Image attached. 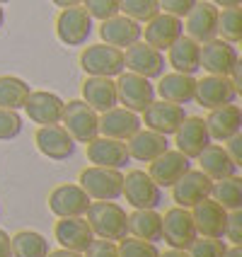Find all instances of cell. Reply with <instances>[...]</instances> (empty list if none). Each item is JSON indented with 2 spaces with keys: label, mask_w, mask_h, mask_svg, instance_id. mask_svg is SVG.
<instances>
[{
  "label": "cell",
  "mask_w": 242,
  "mask_h": 257,
  "mask_svg": "<svg viewBox=\"0 0 242 257\" xmlns=\"http://www.w3.org/2000/svg\"><path fill=\"white\" fill-rule=\"evenodd\" d=\"M215 8H237L242 0H211Z\"/></svg>",
  "instance_id": "c3c4849f"
},
{
  "label": "cell",
  "mask_w": 242,
  "mask_h": 257,
  "mask_svg": "<svg viewBox=\"0 0 242 257\" xmlns=\"http://www.w3.org/2000/svg\"><path fill=\"white\" fill-rule=\"evenodd\" d=\"M199 238L194 218L189 214V209L174 206L167 209L162 216V240L174 247V250H189V245Z\"/></svg>",
  "instance_id": "ba28073f"
},
{
  "label": "cell",
  "mask_w": 242,
  "mask_h": 257,
  "mask_svg": "<svg viewBox=\"0 0 242 257\" xmlns=\"http://www.w3.org/2000/svg\"><path fill=\"white\" fill-rule=\"evenodd\" d=\"M160 257H189V255H186V250H174V247H170V250L160 252Z\"/></svg>",
  "instance_id": "f907efd6"
},
{
  "label": "cell",
  "mask_w": 242,
  "mask_h": 257,
  "mask_svg": "<svg viewBox=\"0 0 242 257\" xmlns=\"http://www.w3.org/2000/svg\"><path fill=\"white\" fill-rule=\"evenodd\" d=\"M184 119H186V112L182 104H172V102H167V100H160V102L153 100L143 109L141 124H145V128L157 131V134H162V136H172Z\"/></svg>",
  "instance_id": "7c38bea8"
},
{
  "label": "cell",
  "mask_w": 242,
  "mask_h": 257,
  "mask_svg": "<svg viewBox=\"0 0 242 257\" xmlns=\"http://www.w3.org/2000/svg\"><path fill=\"white\" fill-rule=\"evenodd\" d=\"M223 257H242V247L240 245H232V247H228L225 250V255Z\"/></svg>",
  "instance_id": "816d5d0a"
},
{
  "label": "cell",
  "mask_w": 242,
  "mask_h": 257,
  "mask_svg": "<svg viewBox=\"0 0 242 257\" xmlns=\"http://www.w3.org/2000/svg\"><path fill=\"white\" fill-rule=\"evenodd\" d=\"M61 124L75 143H90L95 136H100V114L85 100H71L63 104Z\"/></svg>",
  "instance_id": "3957f363"
},
{
  "label": "cell",
  "mask_w": 242,
  "mask_h": 257,
  "mask_svg": "<svg viewBox=\"0 0 242 257\" xmlns=\"http://www.w3.org/2000/svg\"><path fill=\"white\" fill-rule=\"evenodd\" d=\"M128 235L148 243L162 240V216L155 209H133V214H128Z\"/></svg>",
  "instance_id": "1f68e13d"
},
{
  "label": "cell",
  "mask_w": 242,
  "mask_h": 257,
  "mask_svg": "<svg viewBox=\"0 0 242 257\" xmlns=\"http://www.w3.org/2000/svg\"><path fill=\"white\" fill-rule=\"evenodd\" d=\"M160 5V13H167V15H174V17H186V13L196 5V0H157Z\"/></svg>",
  "instance_id": "7bdbcfd3"
},
{
  "label": "cell",
  "mask_w": 242,
  "mask_h": 257,
  "mask_svg": "<svg viewBox=\"0 0 242 257\" xmlns=\"http://www.w3.org/2000/svg\"><path fill=\"white\" fill-rule=\"evenodd\" d=\"M232 245H242V209L228 211V223H225V235Z\"/></svg>",
  "instance_id": "b9f144b4"
},
{
  "label": "cell",
  "mask_w": 242,
  "mask_h": 257,
  "mask_svg": "<svg viewBox=\"0 0 242 257\" xmlns=\"http://www.w3.org/2000/svg\"><path fill=\"white\" fill-rule=\"evenodd\" d=\"M119 13L136 22H148L160 13V5L157 0H119Z\"/></svg>",
  "instance_id": "8d00e7d4"
},
{
  "label": "cell",
  "mask_w": 242,
  "mask_h": 257,
  "mask_svg": "<svg viewBox=\"0 0 242 257\" xmlns=\"http://www.w3.org/2000/svg\"><path fill=\"white\" fill-rule=\"evenodd\" d=\"M116 250H119V257H160V250L155 247V243H148V240L133 238V235L121 238Z\"/></svg>",
  "instance_id": "74e56055"
},
{
  "label": "cell",
  "mask_w": 242,
  "mask_h": 257,
  "mask_svg": "<svg viewBox=\"0 0 242 257\" xmlns=\"http://www.w3.org/2000/svg\"><path fill=\"white\" fill-rule=\"evenodd\" d=\"M83 100L97 112H107L119 104L116 97V83L112 78H100V75H87L85 83H83Z\"/></svg>",
  "instance_id": "f1b7e54d"
},
{
  "label": "cell",
  "mask_w": 242,
  "mask_h": 257,
  "mask_svg": "<svg viewBox=\"0 0 242 257\" xmlns=\"http://www.w3.org/2000/svg\"><path fill=\"white\" fill-rule=\"evenodd\" d=\"M228 156L237 163V165H242V134H235V136H230L228 139Z\"/></svg>",
  "instance_id": "f6af8a7d"
},
{
  "label": "cell",
  "mask_w": 242,
  "mask_h": 257,
  "mask_svg": "<svg viewBox=\"0 0 242 257\" xmlns=\"http://www.w3.org/2000/svg\"><path fill=\"white\" fill-rule=\"evenodd\" d=\"M228 250V245L223 238H206V235H199L194 243L189 245L186 255L189 257H223Z\"/></svg>",
  "instance_id": "f35d334b"
},
{
  "label": "cell",
  "mask_w": 242,
  "mask_h": 257,
  "mask_svg": "<svg viewBox=\"0 0 242 257\" xmlns=\"http://www.w3.org/2000/svg\"><path fill=\"white\" fill-rule=\"evenodd\" d=\"M46 257H83V252H73V250H66V247H61V250H54V252H49Z\"/></svg>",
  "instance_id": "7dc6e473"
},
{
  "label": "cell",
  "mask_w": 242,
  "mask_h": 257,
  "mask_svg": "<svg viewBox=\"0 0 242 257\" xmlns=\"http://www.w3.org/2000/svg\"><path fill=\"white\" fill-rule=\"evenodd\" d=\"M29 85L22 78L15 75H0V107L3 109H22L29 97Z\"/></svg>",
  "instance_id": "e575fe53"
},
{
  "label": "cell",
  "mask_w": 242,
  "mask_h": 257,
  "mask_svg": "<svg viewBox=\"0 0 242 257\" xmlns=\"http://www.w3.org/2000/svg\"><path fill=\"white\" fill-rule=\"evenodd\" d=\"M92 34V17L83 5L61 8L56 17V37L68 46H83Z\"/></svg>",
  "instance_id": "52a82bcc"
},
{
  "label": "cell",
  "mask_w": 242,
  "mask_h": 257,
  "mask_svg": "<svg viewBox=\"0 0 242 257\" xmlns=\"http://www.w3.org/2000/svg\"><path fill=\"white\" fill-rule=\"evenodd\" d=\"M0 257H13V250H10V235L5 230H0Z\"/></svg>",
  "instance_id": "bcb514c9"
},
{
  "label": "cell",
  "mask_w": 242,
  "mask_h": 257,
  "mask_svg": "<svg viewBox=\"0 0 242 257\" xmlns=\"http://www.w3.org/2000/svg\"><path fill=\"white\" fill-rule=\"evenodd\" d=\"M240 63L235 44L225 39H211V42L201 44V68L208 75H228L235 71V66Z\"/></svg>",
  "instance_id": "9c48e42d"
},
{
  "label": "cell",
  "mask_w": 242,
  "mask_h": 257,
  "mask_svg": "<svg viewBox=\"0 0 242 257\" xmlns=\"http://www.w3.org/2000/svg\"><path fill=\"white\" fill-rule=\"evenodd\" d=\"M218 8H215L211 0L206 3H199L186 13V22H182L186 29V37H191L194 42H211L218 37Z\"/></svg>",
  "instance_id": "5bb4252c"
},
{
  "label": "cell",
  "mask_w": 242,
  "mask_h": 257,
  "mask_svg": "<svg viewBox=\"0 0 242 257\" xmlns=\"http://www.w3.org/2000/svg\"><path fill=\"white\" fill-rule=\"evenodd\" d=\"M237 95L240 92L228 75H206L203 80H196L194 100L206 109H215V107H223V104H232Z\"/></svg>",
  "instance_id": "4fadbf2b"
},
{
  "label": "cell",
  "mask_w": 242,
  "mask_h": 257,
  "mask_svg": "<svg viewBox=\"0 0 242 257\" xmlns=\"http://www.w3.org/2000/svg\"><path fill=\"white\" fill-rule=\"evenodd\" d=\"M174 136V146L179 153H184L186 158H199V153L211 143V136H208V128H206V121L201 116H186L184 121L179 124V128L172 134Z\"/></svg>",
  "instance_id": "7402d4cb"
},
{
  "label": "cell",
  "mask_w": 242,
  "mask_h": 257,
  "mask_svg": "<svg viewBox=\"0 0 242 257\" xmlns=\"http://www.w3.org/2000/svg\"><path fill=\"white\" fill-rule=\"evenodd\" d=\"M87 160L92 165H100V168L121 170V168H126L131 156H128L126 141L109 139V136H102L100 134V136H95L92 141L87 143Z\"/></svg>",
  "instance_id": "2e32d148"
},
{
  "label": "cell",
  "mask_w": 242,
  "mask_h": 257,
  "mask_svg": "<svg viewBox=\"0 0 242 257\" xmlns=\"http://www.w3.org/2000/svg\"><path fill=\"white\" fill-rule=\"evenodd\" d=\"M63 104L66 102L61 100L54 92H46V90H37V92H29L27 102H25V112L27 116L39 124V126H49V124H61V114H63Z\"/></svg>",
  "instance_id": "cb8c5ba5"
},
{
  "label": "cell",
  "mask_w": 242,
  "mask_h": 257,
  "mask_svg": "<svg viewBox=\"0 0 242 257\" xmlns=\"http://www.w3.org/2000/svg\"><path fill=\"white\" fill-rule=\"evenodd\" d=\"M218 34H223V39L230 44L242 42V10L237 8H223V13H218Z\"/></svg>",
  "instance_id": "d590c367"
},
{
  "label": "cell",
  "mask_w": 242,
  "mask_h": 257,
  "mask_svg": "<svg viewBox=\"0 0 242 257\" xmlns=\"http://www.w3.org/2000/svg\"><path fill=\"white\" fill-rule=\"evenodd\" d=\"M3 22H5V13H3V8H0V27H3Z\"/></svg>",
  "instance_id": "f5cc1de1"
},
{
  "label": "cell",
  "mask_w": 242,
  "mask_h": 257,
  "mask_svg": "<svg viewBox=\"0 0 242 257\" xmlns=\"http://www.w3.org/2000/svg\"><path fill=\"white\" fill-rule=\"evenodd\" d=\"M83 257H119V250H116V243H112V240H92V245L87 247L85 252H83Z\"/></svg>",
  "instance_id": "ee69618b"
},
{
  "label": "cell",
  "mask_w": 242,
  "mask_h": 257,
  "mask_svg": "<svg viewBox=\"0 0 242 257\" xmlns=\"http://www.w3.org/2000/svg\"><path fill=\"white\" fill-rule=\"evenodd\" d=\"M189 214L194 218V226L199 235L206 238H223L225 235V223H228V209H223L218 201L201 199L199 204H194L189 209Z\"/></svg>",
  "instance_id": "e0dca14e"
},
{
  "label": "cell",
  "mask_w": 242,
  "mask_h": 257,
  "mask_svg": "<svg viewBox=\"0 0 242 257\" xmlns=\"http://www.w3.org/2000/svg\"><path fill=\"white\" fill-rule=\"evenodd\" d=\"M141 119L136 112H131L126 107H112L100 114V134L109 136V139H119V141H128L138 128H141Z\"/></svg>",
  "instance_id": "d4e9b609"
},
{
  "label": "cell",
  "mask_w": 242,
  "mask_h": 257,
  "mask_svg": "<svg viewBox=\"0 0 242 257\" xmlns=\"http://www.w3.org/2000/svg\"><path fill=\"white\" fill-rule=\"evenodd\" d=\"M128 156L138 163H150L155 160L160 153H165L170 148V141L167 136L157 134V131H150V128H138L131 139L126 141Z\"/></svg>",
  "instance_id": "83f0119b"
},
{
  "label": "cell",
  "mask_w": 242,
  "mask_h": 257,
  "mask_svg": "<svg viewBox=\"0 0 242 257\" xmlns=\"http://www.w3.org/2000/svg\"><path fill=\"white\" fill-rule=\"evenodd\" d=\"M121 197H126L133 209H157L162 204V187H157L145 170H131L124 175Z\"/></svg>",
  "instance_id": "8992f818"
},
{
  "label": "cell",
  "mask_w": 242,
  "mask_h": 257,
  "mask_svg": "<svg viewBox=\"0 0 242 257\" xmlns=\"http://www.w3.org/2000/svg\"><path fill=\"white\" fill-rule=\"evenodd\" d=\"M13 257H46L49 255V240L37 230H20L10 238Z\"/></svg>",
  "instance_id": "836d02e7"
},
{
  "label": "cell",
  "mask_w": 242,
  "mask_h": 257,
  "mask_svg": "<svg viewBox=\"0 0 242 257\" xmlns=\"http://www.w3.org/2000/svg\"><path fill=\"white\" fill-rule=\"evenodd\" d=\"M100 37H102V42L109 44V46L128 49L131 44L141 42L143 27H141V22H136V20H131V17L119 13L114 17H109V20H102Z\"/></svg>",
  "instance_id": "44dd1931"
},
{
  "label": "cell",
  "mask_w": 242,
  "mask_h": 257,
  "mask_svg": "<svg viewBox=\"0 0 242 257\" xmlns=\"http://www.w3.org/2000/svg\"><path fill=\"white\" fill-rule=\"evenodd\" d=\"M143 34H145V44H150L157 51H167L172 44L184 34V25H182V20L174 17V15L157 13L153 20L145 22Z\"/></svg>",
  "instance_id": "ffe728a7"
},
{
  "label": "cell",
  "mask_w": 242,
  "mask_h": 257,
  "mask_svg": "<svg viewBox=\"0 0 242 257\" xmlns=\"http://www.w3.org/2000/svg\"><path fill=\"white\" fill-rule=\"evenodd\" d=\"M211 141H228L230 136L242 131V109L237 104H223L208 109V116L203 119Z\"/></svg>",
  "instance_id": "484cf974"
},
{
  "label": "cell",
  "mask_w": 242,
  "mask_h": 257,
  "mask_svg": "<svg viewBox=\"0 0 242 257\" xmlns=\"http://www.w3.org/2000/svg\"><path fill=\"white\" fill-rule=\"evenodd\" d=\"M3 3H10V0H0V5H3Z\"/></svg>",
  "instance_id": "db71d44e"
},
{
  "label": "cell",
  "mask_w": 242,
  "mask_h": 257,
  "mask_svg": "<svg viewBox=\"0 0 242 257\" xmlns=\"http://www.w3.org/2000/svg\"><path fill=\"white\" fill-rule=\"evenodd\" d=\"M92 204V199L85 194V189L80 185H58L51 189L49 194V209L51 214H56L58 218H66V216H85L87 206Z\"/></svg>",
  "instance_id": "d6986e66"
},
{
  "label": "cell",
  "mask_w": 242,
  "mask_h": 257,
  "mask_svg": "<svg viewBox=\"0 0 242 257\" xmlns=\"http://www.w3.org/2000/svg\"><path fill=\"white\" fill-rule=\"evenodd\" d=\"M167 63L177 73L194 75L201 68V44L194 42L191 37L182 34L177 42L167 49Z\"/></svg>",
  "instance_id": "f546056e"
},
{
  "label": "cell",
  "mask_w": 242,
  "mask_h": 257,
  "mask_svg": "<svg viewBox=\"0 0 242 257\" xmlns=\"http://www.w3.org/2000/svg\"><path fill=\"white\" fill-rule=\"evenodd\" d=\"M85 221L95 233V238L119 243L128 235V214L116 201H92L85 211Z\"/></svg>",
  "instance_id": "6da1fadb"
},
{
  "label": "cell",
  "mask_w": 242,
  "mask_h": 257,
  "mask_svg": "<svg viewBox=\"0 0 242 257\" xmlns=\"http://www.w3.org/2000/svg\"><path fill=\"white\" fill-rule=\"evenodd\" d=\"M124 68L153 80V78H160L165 73V56H162V51L153 49L150 44L136 42L124 51Z\"/></svg>",
  "instance_id": "8fae6325"
},
{
  "label": "cell",
  "mask_w": 242,
  "mask_h": 257,
  "mask_svg": "<svg viewBox=\"0 0 242 257\" xmlns=\"http://www.w3.org/2000/svg\"><path fill=\"white\" fill-rule=\"evenodd\" d=\"M186 170H191V158H186L179 151H165L160 153L155 160H150L148 175L153 177L157 187H172Z\"/></svg>",
  "instance_id": "603a6c76"
},
{
  "label": "cell",
  "mask_w": 242,
  "mask_h": 257,
  "mask_svg": "<svg viewBox=\"0 0 242 257\" xmlns=\"http://www.w3.org/2000/svg\"><path fill=\"white\" fill-rule=\"evenodd\" d=\"M211 185L213 180L206 175L203 170H186L174 185L170 187L172 189V199L177 206L182 209H191L194 204H199L201 199H208L211 197Z\"/></svg>",
  "instance_id": "30bf717a"
},
{
  "label": "cell",
  "mask_w": 242,
  "mask_h": 257,
  "mask_svg": "<svg viewBox=\"0 0 242 257\" xmlns=\"http://www.w3.org/2000/svg\"><path fill=\"white\" fill-rule=\"evenodd\" d=\"M34 143L39 148V153L51 160H68L75 153V141L73 136L63 128V124H49L39 126L34 134Z\"/></svg>",
  "instance_id": "ac0fdd59"
},
{
  "label": "cell",
  "mask_w": 242,
  "mask_h": 257,
  "mask_svg": "<svg viewBox=\"0 0 242 257\" xmlns=\"http://www.w3.org/2000/svg\"><path fill=\"white\" fill-rule=\"evenodd\" d=\"M211 199L218 201L228 211L242 209V177L240 175H230V177H223V180H213Z\"/></svg>",
  "instance_id": "d6a6232c"
},
{
  "label": "cell",
  "mask_w": 242,
  "mask_h": 257,
  "mask_svg": "<svg viewBox=\"0 0 242 257\" xmlns=\"http://www.w3.org/2000/svg\"><path fill=\"white\" fill-rule=\"evenodd\" d=\"M196 160H199L201 170L206 172L211 180H223V177H230V175H237L240 172V165L228 156V151L213 141L201 151Z\"/></svg>",
  "instance_id": "4dcf8cb0"
},
{
  "label": "cell",
  "mask_w": 242,
  "mask_h": 257,
  "mask_svg": "<svg viewBox=\"0 0 242 257\" xmlns=\"http://www.w3.org/2000/svg\"><path fill=\"white\" fill-rule=\"evenodd\" d=\"M78 185L85 189V194L92 201H116L124 189V172L114 168L90 165L80 172Z\"/></svg>",
  "instance_id": "7a4b0ae2"
},
{
  "label": "cell",
  "mask_w": 242,
  "mask_h": 257,
  "mask_svg": "<svg viewBox=\"0 0 242 257\" xmlns=\"http://www.w3.org/2000/svg\"><path fill=\"white\" fill-rule=\"evenodd\" d=\"M22 131V119L15 109H3L0 107V141H10Z\"/></svg>",
  "instance_id": "60d3db41"
},
{
  "label": "cell",
  "mask_w": 242,
  "mask_h": 257,
  "mask_svg": "<svg viewBox=\"0 0 242 257\" xmlns=\"http://www.w3.org/2000/svg\"><path fill=\"white\" fill-rule=\"evenodd\" d=\"M155 92L172 104H189V102H194V95H196V78L177 71L167 73V75L162 73Z\"/></svg>",
  "instance_id": "4316f807"
},
{
  "label": "cell",
  "mask_w": 242,
  "mask_h": 257,
  "mask_svg": "<svg viewBox=\"0 0 242 257\" xmlns=\"http://www.w3.org/2000/svg\"><path fill=\"white\" fill-rule=\"evenodd\" d=\"M83 8L92 20H109L119 15V0H83Z\"/></svg>",
  "instance_id": "ab89813d"
},
{
  "label": "cell",
  "mask_w": 242,
  "mask_h": 257,
  "mask_svg": "<svg viewBox=\"0 0 242 257\" xmlns=\"http://www.w3.org/2000/svg\"><path fill=\"white\" fill-rule=\"evenodd\" d=\"M114 83H116L119 104H124L126 109L136 112V114H143V109L155 100V85L148 78H143V75L124 71L121 75H116Z\"/></svg>",
  "instance_id": "5b68a950"
},
{
  "label": "cell",
  "mask_w": 242,
  "mask_h": 257,
  "mask_svg": "<svg viewBox=\"0 0 242 257\" xmlns=\"http://www.w3.org/2000/svg\"><path fill=\"white\" fill-rule=\"evenodd\" d=\"M80 68L85 75H100V78H116L126 71L124 68V49H116L109 44H92L80 54Z\"/></svg>",
  "instance_id": "277c9868"
},
{
  "label": "cell",
  "mask_w": 242,
  "mask_h": 257,
  "mask_svg": "<svg viewBox=\"0 0 242 257\" xmlns=\"http://www.w3.org/2000/svg\"><path fill=\"white\" fill-rule=\"evenodd\" d=\"M56 8H73V5H83V0H51Z\"/></svg>",
  "instance_id": "681fc988"
},
{
  "label": "cell",
  "mask_w": 242,
  "mask_h": 257,
  "mask_svg": "<svg viewBox=\"0 0 242 257\" xmlns=\"http://www.w3.org/2000/svg\"><path fill=\"white\" fill-rule=\"evenodd\" d=\"M54 235L61 247L73 250V252H85L87 247L95 240V233L85 221V216H66L58 218L54 226Z\"/></svg>",
  "instance_id": "9a60e30c"
}]
</instances>
